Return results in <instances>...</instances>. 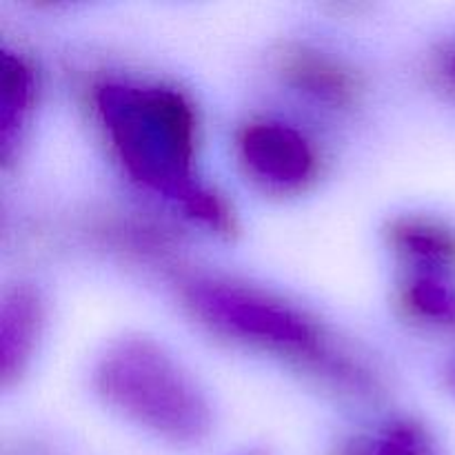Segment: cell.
<instances>
[{
	"instance_id": "obj_1",
	"label": "cell",
	"mask_w": 455,
	"mask_h": 455,
	"mask_svg": "<svg viewBox=\"0 0 455 455\" xmlns=\"http://www.w3.org/2000/svg\"><path fill=\"white\" fill-rule=\"evenodd\" d=\"M100 123L120 163L140 185L212 229L234 231L225 198L196 176V114L163 84L107 83L96 92Z\"/></svg>"
},
{
	"instance_id": "obj_2",
	"label": "cell",
	"mask_w": 455,
	"mask_h": 455,
	"mask_svg": "<svg viewBox=\"0 0 455 455\" xmlns=\"http://www.w3.org/2000/svg\"><path fill=\"white\" fill-rule=\"evenodd\" d=\"M98 395L156 438L198 444L213 425L212 404L189 371L149 338H124L93 369Z\"/></svg>"
},
{
	"instance_id": "obj_3",
	"label": "cell",
	"mask_w": 455,
	"mask_h": 455,
	"mask_svg": "<svg viewBox=\"0 0 455 455\" xmlns=\"http://www.w3.org/2000/svg\"><path fill=\"white\" fill-rule=\"evenodd\" d=\"M185 302L203 323L262 349L291 355L333 382L369 389L367 371L333 349L323 327L296 307L258 289L227 280H194L185 287Z\"/></svg>"
},
{
	"instance_id": "obj_4",
	"label": "cell",
	"mask_w": 455,
	"mask_h": 455,
	"mask_svg": "<svg viewBox=\"0 0 455 455\" xmlns=\"http://www.w3.org/2000/svg\"><path fill=\"white\" fill-rule=\"evenodd\" d=\"M238 149L249 173L274 189H300L318 169L311 142L296 127L278 120L247 124L240 133Z\"/></svg>"
},
{
	"instance_id": "obj_5",
	"label": "cell",
	"mask_w": 455,
	"mask_h": 455,
	"mask_svg": "<svg viewBox=\"0 0 455 455\" xmlns=\"http://www.w3.org/2000/svg\"><path fill=\"white\" fill-rule=\"evenodd\" d=\"M44 307L29 284L9 289L0 307V378L12 385L29 364L43 333Z\"/></svg>"
},
{
	"instance_id": "obj_6",
	"label": "cell",
	"mask_w": 455,
	"mask_h": 455,
	"mask_svg": "<svg viewBox=\"0 0 455 455\" xmlns=\"http://www.w3.org/2000/svg\"><path fill=\"white\" fill-rule=\"evenodd\" d=\"M389 244L418 274H455V227L434 216L407 213L389 222Z\"/></svg>"
},
{
	"instance_id": "obj_7",
	"label": "cell",
	"mask_w": 455,
	"mask_h": 455,
	"mask_svg": "<svg viewBox=\"0 0 455 455\" xmlns=\"http://www.w3.org/2000/svg\"><path fill=\"white\" fill-rule=\"evenodd\" d=\"M280 74L296 92L331 107L355 100L354 74L340 60L311 47H291L280 56Z\"/></svg>"
},
{
	"instance_id": "obj_8",
	"label": "cell",
	"mask_w": 455,
	"mask_h": 455,
	"mask_svg": "<svg viewBox=\"0 0 455 455\" xmlns=\"http://www.w3.org/2000/svg\"><path fill=\"white\" fill-rule=\"evenodd\" d=\"M34 98L36 76L29 62L20 53H0V154L4 163L20 140Z\"/></svg>"
},
{
	"instance_id": "obj_9",
	"label": "cell",
	"mask_w": 455,
	"mask_h": 455,
	"mask_svg": "<svg viewBox=\"0 0 455 455\" xmlns=\"http://www.w3.org/2000/svg\"><path fill=\"white\" fill-rule=\"evenodd\" d=\"M331 455H444L434 431L413 418H395L371 431L349 435Z\"/></svg>"
},
{
	"instance_id": "obj_10",
	"label": "cell",
	"mask_w": 455,
	"mask_h": 455,
	"mask_svg": "<svg viewBox=\"0 0 455 455\" xmlns=\"http://www.w3.org/2000/svg\"><path fill=\"white\" fill-rule=\"evenodd\" d=\"M403 305L420 323L455 333V283L449 275L416 274L404 284Z\"/></svg>"
},
{
	"instance_id": "obj_11",
	"label": "cell",
	"mask_w": 455,
	"mask_h": 455,
	"mask_svg": "<svg viewBox=\"0 0 455 455\" xmlns=\"http://www.w3.org/2000/svg\"><path fill=\"white\" fill-rule=\"evenodd\" d=\"M440 71H443L444 80L455 89V44L440 53Z\"/></svg>"
},
{
	"instance_id": "obj_12",
	"label": "cell",
	"mask_w": 455,
	"mask_h": 455,
	"mask_svg": "<svg viewBox=\"0 0 455 455\" xmlns=\"http://www.w3.org/2000/svg\"><path fill=\"white\" fill-rule=\"evenodd\" d=\"M444 376H447V385L451 387L453 394H455V358L447 364V373H444Z\"/></svg>"
},
{
	"instance_id": "obj_13",
	"label": "cell",
	"mask_w": 455,
	"mask_h": 455,
	"mask_svg": "<svg viewBox=\"0 0 455 455\" xmlns=\"http://www.w3.org/2000/svg\"><path fill=\"white\" fill-rule=\"evenodd\" d=\"M235 455H269V453H267L265 449H247V451H240Z\"/></svg>"
}]
</instances>
